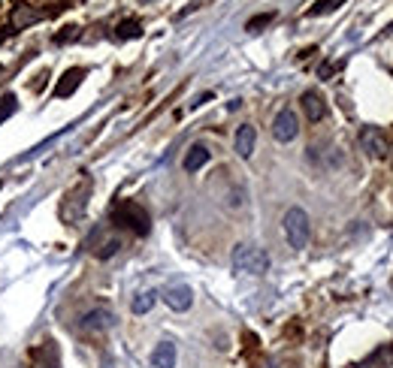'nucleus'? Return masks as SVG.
<instances>
[{"label":"nucleus","mask_w":393,"mask_h":368,"mask_svg":"<svg viewBox=\"0 0 393 368\" xmlns=\"http://www.w3.org/2000/svg\"><path fill=\"white\" fill-rule=\"evenodd\" d=\"M112 220L118 227L133 229L136 236H149V229H151L149 211H145L140 202H133V199H121V202H118V206L112 208Z\"/></svg>","instance_id":"f257e3e1"},{"label":"nucleus","mask_w":393,"mask_h":368,"mask_svg":"<svg viewBox=\"0 0 393 368\" xmlns=\"http://www.w3.org/2000/svg\"><path fill=\"white\" fill-rule=\"evenodd\" d=\"M91 187H94V184H91V178L85 176L82 178L76 187H73L67 197L61 199V220L64 224H76V220L85 215V208H88V197H91Z\"/></svg>","instance_id":"f03ea898"},{"label":"nucleus","mask_w":393,"mask_h":368,"mask_svg":"<svg viewBox=\"0 0 393 368\" xmlns=\"http://www.w3.org/2000/svg\"><path fill=\"white\" fill-rule=\"evenodd\" d=\"M233 269L236 272H249V275H263L269 269V254L260 251L254 245H236L233 247V256H230Z\"/></svg>","instance_id":"7ed1b4c3"},{"label":"nucleus","mask_w":393,"mask_h":368,"mask_svg":"<svg viewBox=\"0 0 393 368\" xmlns=\"http://www.w3.org/2000/svg\"><path fill=\"white\" fill-rule=\"evenodd\" d=\"M285 236H288V245L294 251H303L309 245V236H312V227H309V215L303 208H288L285 215Z\"/></svg>","instance_id":"20e7f679"},{"label":"nucleus","mask_w":393,"mask_h":368,"mask_svg":"<svg viewBox=\"0 0 393 368\" xmlns=\"http://www.w3.org/2000/svg\"><path fill=\"white\" fill-rule=\"evenodd\" d=\"M299 133V118L297 112H290V109H281L276 115V121H272V136H276L279 142H294Z\"/></svg>","instance_id":"39448f33"},{"label":"nucleus","mask_w":393,"mask_h":368,"mask_svg":"<svg viewBox=\"0 0 393 368\" xmlns=\"http://www.w3.org/2000/svg\"><path fill=\"white\" fill-rule=\"evenodd\" d=\"M163 302L172 308V311H188L194 305V290L188 284H172V287L163 290Z\"/></svg>","instance_id":"423d86ee"},{"label":"nucleus","mask_w":393,"mask_h":368,"mask_svg":"<svg viewBox=\"0 0 393 368\" xmlns=\"http://www.w3.org/2000/svg\"><path fill=\"white\" fill-rule=\"evenodd\" d=\"M36 18H40V13H36L34 6H27L24 0H13V15H9V31L18 33L24 31L27 24H34Z\"/></svg>","instance_id":"0eeeda50"},{"label":"nucleus","mask_w":393,"mask_h":368,"mask_svg":"<svg viewBox=\"0 0 393 368\" xmlns=\"http://www.w3.org/2000/svg\"><path fill=\"white\" fill-rule=\"evenodd\" d=\"M360 145H363V151L366 154H372V158H385L387 154V139H385V133H381L378 127H363Z\"/></svg>","instance_id":"6e6552de"},{"label":"nucleus","mask_w":393,"mask_h":368,"mask_svg":"<svg viewBox=\"0 0 393 368\" xmlns=\"http://www.w3.org/2000/svg\"><path fill=\"white\" fill-rule=\"evenodd\" d=\"M112 323H115V314L109 308H94L82 317V329H85V332H103V329H109Z\"/></svg>","instance_id":"1a4fd4ad"},{"label":"nucleus","mask_w":393,"mask_h":368,"mask_svg":"<svg viewBox=\"0 0 393 368\" xmlns=\"http://www.w3.org/2000/svg\"><path fill=\"white\" fill-rule=\"evenodd\" d=\"M82 79H85V70H82V67H70L61 76L58 85H54V97H73V94H76V88L82 85Z\"/></svg>","instance_id":"9d476101"},{"label":"nucleus","mask_w":393,"mask_h":368,"mask_svg":"<svg viewBox=\"0 0 393 368\" xmlns=\"http://www.w3.org/2000/svg\"><path fill=\"white\" fill-rule=\"evenodd\" d=\"M299 103H303V112H306L309 121L318 124V121H324V118H327V103L321 100V94H315V91H306Z\"/></svg>","instance_id":"9b49d317"},{"label":"nucleus","mask_w":393,"mask_h":368,"mask_svg":"<svg viewBox=\"0 0 393 368\" xmlns=\"http://www.w3.org/2000/svg\"><path fill=\"white\" fill-rule=\"evenodd\" d=\"M254 142H258V130H254L251 124H242L239 130H236V154H239L242 160H249L254 154Z\"/></svg>","instance_id":"f8f14e48"},{"label":"nucleus","mask_w":393,"mask_h":368,"mask_svg":"<svg viewBox=\"0 0 393 368\" xmlns=\"http://www.w3.org/2000/svg\"><path fill=\"white\" fill-rule=\"evenodd\" d=\"M34 368H61V356H58V347L52 342L40 344L34 351Z\"/></svg>","instance_id":"ddd939ff"},{"label":"nucleus","mask_w":393,"mask_h":368,"mask_svg":"<svg viewBox=\"0 0 393 368\" xmlns=\"http://www.w3.org/2000/svg\"><path fill=\"white\" fill-rule=\"evenodd\" d=\"M151 365L154 368H176V344L172 342H161L151 353Z\"/></svg>","instance_id":"4468645a"},{"label":"nucleus","mask_w":393,"mask_h":368,"mask_svg":"<svg viewBox=\"0 0 393 368\" xmlns=\"http://www.w3.org/2000/svg\"><path fill=\"white\" fill-rule=\"evenodd\" d=\"M209 148L206 145H191V151L185 154V172H197V169H203L206 163H209Z\"/></svg>","instance_id":"2eb2a0df"},{"label":"nucleus","mask_w":393,"mask_h":368,"mask_svg":"<svg viewBox=\"0 0 393 368\" xmlns=\"http://www.w3.org/2000/svg\"><path fill=\"white\" fill-rule=\"evenodd\" d=\"M115 36L118 40H136V36H142V22H136V18H124V22L115 27Z\"/></svg>","instance_id":"dca6fc26"},{"label":"nucleus","mask_w":393,"mask_h":368,"mask_svg":"<svg viewBox=\"0 0 393 368\" xmlns=\"http://www.w3.org/2000/svg\"><path fill=\"white\" fill-rule=\"evenodd\" d=\"M154 299H158V296H154L151 290L149 293H140V296L133 299V314H149L151 305H154Z\"/></svg>","instance_id":"f3484780"},{"label":"nucleus","mask_w":393,"mask_h":368,"mask_svg":"<svg viewBox=\"0 0 393 368\" xmlns=\"http://www.w3.org/2000/svg\"><path fill=\"white\" fill-rule=\"evenodd\" d=\"M272 18H276V13H260V15H254V18H249V24H245V31L249 33H260L263 27H267Z\"/></svg>","instance_id":"a211bd4d"},{"label":"nucleus","mask_w":393,"mask_h":368,"mask_svg":"<svg viewBox=\"0 0 393 368\" xmlns=\"http://www.w3.org/2000/svg\"><path fill=\"white\" fill-rule=\"evenodd\" d=\"M345 3V0H318V3L309 9V15H327V13H336Z\"/></svg>","instance_id":"6ab92c4d"},{"label":"nucleus","mask_w":393,"mask_h":368,"mask_svg":"<svg viewBox=\"0 0 393 368\" xmlns=\"http://www.w3.org/2000/svg\"><path fill=\"white\" fill-rule=\"evenodd\" d=\"M18 109V100H15V94H6V97H0V124L6 121L9 115H13Z\"/></svg>","instance_id":"aec40b11"},{"label":"nucleus","mask_w":393,"mask_h":368,"mask_svg":"<svg viewBox=\"0 0 393 368\" xmlns=\"http://www.w3.org/2000/svg\"><path fill=\"white\" fill-rule=\"evenodd\" d=\"M76 36H79V27H76V24H67L61 33H54V43H58V45H67V43L76 40Z\"/></svg>","instance_id":"412c9836"},{"label":"nucleus","mask_w":393,"mask_h":368,"mask_svg":"<svg viewBox=\"0 0 393 368\" xmlns=\"http://www.w3.org/2000/svg\"><path fill=\"white\" fill-rule=\"evenodd\" d=\"M118 247H121V242H118V238H106V242L100 245L97 256H100V260H109V256H112V254H118Z\"/></svg>","instance_id":"4be33fe9"},{"label":"nucleus","mask_w":393,"mask_h":368,"mask_svg":"<svg viewBox=\"0 0 393 368\" xmlns=\"http://www.w3.org/2000/svg\"><path fill=\"white\" fill-rule=\"evenodd\" d=\"M206 100H212V94H200V97L194 100V103H191V109H197V106H203V103H206Z\"/></svg>","instance_id":"5701e85b"},{"label":"nucleus","mask_w":393,"mask_h":368,"mask_svg":"<svg viewBox=\"0 0 393 368\" xmlns=\"http://www.w3.org/2000/svg\"><path fill=\"white\" fill-rule=\"evenodd\" d=\"M9 33H13V31H9V27H0V43H3V40H6Z\"/></svg>","instance_id":"b1692460"},{"label":"nucleus","mask_w":393,"mask_h":368,"mask_svg":"<svg viewBox=\"0 0 393 368\" xmlns=\"http://www.w3.org/2000/svg\"><path fill=\"white\" fill-rule=\"evenodd\" d=\"M142 3H151V0H142Z\"/></svg>","instance_id":"393cba45"},{"label":"nucleus","mask_w":393,"mask_h":368,"mask_svg":"<svg viewBox=\"0 0 393 368\" xmlns=\"http://www.w3.org/2000/svg\"><path fill=\"white\" fill-rule=\"evenodd\" d=\"M0 72H3V67H0Z\"/></svg>","instance_id":"a878e982"}]
</instances>
